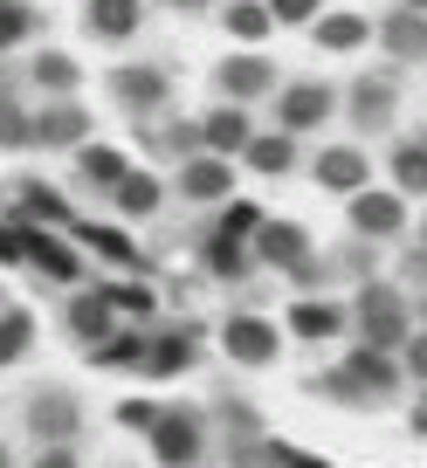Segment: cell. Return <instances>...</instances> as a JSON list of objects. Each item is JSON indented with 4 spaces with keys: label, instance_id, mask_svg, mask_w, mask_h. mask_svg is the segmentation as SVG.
I'll list each match as a JSON object with an SVG mask.
<instances>
[{
    "label": "cell",
    "instance_id": "cell-45",
    "mask_svg": "<svg viewBox=\"0 0 427 468\" xmlns=\"http://www.w3.org/2000/svg\"><path fill=\"white\" fill-rule=\"evenodd\" d=\"M165 7H173V15H200L207 0H165Z\"/></svg>",
    "mask_w": 427,
    "mask_h": 468
},
{
    "label": "cell",
    "instance_id": "cell-28",
    "mask_svg": "<svg viewBox=\"0 0 427 468\" xmlns=\"http://www.w3.org/2000/svg\"><path fill=\"white\" fill-rule=\"evenodd\" d=\"M310 35H317V48H331V56H352V48L372 42V21L366 15H325Z\"/></svg>",
    "mask_w": 427,
    "mask_h": 468
},
{
    "label": "cell",
    "instance_id": "cell-48",
    "mask_svg": "<svg viewBox=\"0 0 427 468\" xmlns=\"http://www.w3.org/2000/svg\"><path fill=\"white\" fill-rule=\"evenodd\" d=\"M413 310H421V324H427V290H421V303H413Z\"/></svg>",
    "mask_w": 427,
    "mask_h": 468
},
{
    "label": "cell",
    "instance_id": "cell-23",
    "mask_svg": "<svg viewBox=\"0 0 427 468\" xmlns=\"http://www.w3.org/2000/svg\"><path fill=\"white\" fill-rule=\"evenodd\" d=\"M76 241H83V255H97V262H118V269H138L145 255H138V241L132 234H118V228H97V220H76Z\"/></svg>",
    "mask_w": 427,
    "mask_h": 468
},
{
    "label": "cell",
    "instance_id": "cell-27",
    "mask_svg": "<svg viewBox=\"0 0 427 468\" xmlns=\"http://www.w3.org/2000/svg\"><path fill=\"white\" fill-rule=\"evenodd\" d=\"M83 358H90L97 372H111V366H118V372H138V358H145V331H124V324H118V331L103 337V345H90Z\"/></svg>",
    "mask_w": 427,
    "mask_h": 468
},
{
    "label": "cell",
    "instance_id": "cell-34",
    "mask_svg": "<svg viewBox=\"0 0 427 468\" xmlns=\"http://www.w3.org/2000/svg\"><path fill=\"white\" fill-rule=\"evenodd\" d=\"M35 35H42V15H35L28 0H0V56L21 48V42H35Z\"/></svg>",
    "mask_w": 427,
    "mask_h": 468
},
{
    "label": "cell",
    "instance_id": "cell-50",
    "mask_svg": "<svg viewBox=\"0 0 427 468\" xmlns=\"http://www.w3.org/2000/svg\"><path fill=\"white\" fill-rule=\"evenodd\" d=\"M0 310H7V296H0Z\"/></svg>",
    "mask_w": 427,
    "mask_h": 468
},
{
    "label": "cell",
    "instance_id": "cell-43",
    "mask_svg": "<svg viewBox=\"0 0 427 468\" xmlns=\"http://www.w3.org/2000/svg\"><path fill=\"white\" fill-rule=\"evenodd\" d=\"M269 15H276V21H310V15H317V0H269Z\"/></svg>",
    "mask_w": 427,
    "mask_h": 468
},
{
    "label": "cell",
    "instance_id": "cell-26",
    "mask_svg": "<svg viewBox=\"0 0 427 468\" xmlns=\"http://www.w3.org/2000/svg\"><path fill=\"white\" fill-rule=\"evenodd\" d=\"M241 165H249V173H262V179L290 173V165H296V138H290V132H255L249 152H241Z\"/></svg>",
    "mask_w": 427,
    "mask_h": 468
},
{
    "label": "cell",
    "instance_id": "cell-13",
    "mask_svg": "<svg viewBox=\"0 0 427 468\" xmlns=\"http://www.w3.org/2000/svg\"><path fill=\"white\" fill-rule=\"evenodd\" d=\"M62 324H69V337L90 351V345H103V337L118 331V310H111V296H103V290H76L69 303H62Z\"/></svg>",
    "mask_w": 427,
    "mask_h": 468
},
{
    "label": "cell",
    "instance_id": "cell-4",
    "mask_svg": "<svg viewBox=\"0 0 427 468\" xmlns=\"http://www.w3.org/2000/svg\"><path fill=\"white\" fill-rule=\"evenodd\" d=\"M21 420H28L35 448H56V441H76V434H83V399H76L69 386H35L28 407H21Z\"/></svg>",
    "mask_w": 427,
    "mask_h": 468
},
{
    "label": "cell",
    "instance_id": "cell-18",
    "mask_svg": "<svg viewBox=\"0 0 427 468\" xmlns=\"http://www.w3.org/2000/svg\"><path fill=\"white\" fill-rule=\"evenodd\" d=\"M400 228H407L400 193H352V234H366V241H393Z\"/></svg>",
    "mask_w": 427,
    "mask_h": 468
},
{
    "label": "cell",
    "instance_id": "cell-22",
    "mask_svg": "<svg viewBox=\"0 0 427 468\" xmlns=\"http://www.w3.org/2000/svg\"><path fill=\"white\" fill-rule=\"evenodd\" d=\"M159 200H165V179H159V173H138V165L118 179V186H111V207H118L124 220H145V214H159Z\"/></svg>",
    "mask_w": 427,
    "mask_h": 468
},
{
    "label": "cell",
    "instance_id": "cell-2",
    "mask_svg": "<svg viewBox=\"0 0 427 468\" xmlns=\"http://www.w3.org/2000/svg\"><path fill=\"white\" fill-rule=\"evenodd\" d=\"M352 324H358V345L400 351V345L413 337V303L393 290V282H366V290H358V310H352Z\"/></svg>",
    "mask_w": 427,
    "mask_h": 468
},
{
    "label": "cell",
    "instance_id": "cell-37",
    "mask_svg": "<svg viewBox=\"0 0 427 468\" xmlns=\"http://www.w3.org/2000/svg\"><path fill=\"white\" fill-rule=\"evenodd\" d=\"M103 296H111L118 317H152V290L145 282H103Z\"/></svg>",
    "mask_w": 427,
    "mask_h": 468
},
{
    "label": "cell",
    "instance_id": "cell-41",
    "mask_svg": "<svg viewBox=\"0 0 427 468\" xmlns=\"http://www.w3.org/2000/svg\"><path fill=\"white\" fill-rule=\"evenodd\" d=\"M28 468H83V454H76V441H56V448H42Z\"/></svg>",
    "mask_w": 427,
    "mask_h": 468
},
{
    "label": "cell",
    "instance_id": "cell-15",
    "mask_svg": "<svg viewBox=\"0 0 427 468\" xmlns=\"http://www.w3.org/2000/svg\"><path fill=\"white\" fill-rule=\"evenodd\" d=\"M179 193H187V200H200V207H214V200L228 207V193H235V165L214 159V152H193V159L179 165Z\"/></svg>",
    "mask_w": 427,
    "mask_h": 468
},
{
    "label": "cell",
    "instance_id": "cell-6",
    "mask_svg": "<svg viewBox=\"0 0 427 468\" xmlns=\"http://www.w3.org/2000/svg\"><path fill=\"white\" fill-rule=\"evenodd\" d=\"M165 97H173V69L165 62H124V69H111V103H124L132 117L165 111Z\"/></svg>",
    "mask_w": 427,
    "mask_h": 468
},
{
    "label": "cell",
    "instance_id": "cell-49",
    "mask_svg": "<svg viewBox=\"0 0 427 468\" xmlns=\"http://www.w3.org/2000/svg\"><path fill=\"white\" fill-rule=\"evenodd\" d=\"M421 241H427V220H421Z\"/></svg>",
    "mask_w": 427,
    "mask_h": 468
},
{
    "label": "cell",
    "instance_id": "cell-16",
    "mask_svg": "<svg viewBox=\"0 0 427 468\" xmlns=\"http://www.w3.org/2000/svg\"><path fill=\"white\" fill-rule=\"evenodd\" d=\"M83 28L97 42H132L145 28V0H83Z\"/></svg>",
    "mask_w": 427,
    "mask_h": 468
},
{
    "label": "cell",
    "instance_id": "cell-40",
    "mask_svg": "<svg viewBox=\"0 0 427 468\" xmlns=\"http://www.w3.org/2000/svg\"><path fill=\"white\" fill-rule=\"evenodd\" d=\"M269 454H276V468H331V462H317L310 448H296V441H269Z\"/></svg>",
    "mask_w": 427,
    "mask_h": 468
},
{
    "label": "cell",
    "instance_id": "cell-38",
    "mask_svg": "<svg viewBox=\"0 0 427 468\" xmlns=\"http://www.w3.org/2000/svg\"><path fill=\"white\" fill-rule=\"evenodd\" d=\"M255 228H262V214H255L249 200H228V214H221V234H235V241H255Z\"/></svg>",
    "mask_w": 427,
    "mask_h": 468
},
{
    "label": "cell",
    "instance_id": "cell-1",
    "mask_svg": "<svg viewBox=\"0 0 427 468\" xmlns=\"http://www.w3.org/2000/svg\"><path fill=\"white\" fill-rule=\"evenodd\" d=\"M317 386H325L331 399H345V407H379V399L400 393V358L379 351V345H352Z\"/></svg>",
    "mask_w": 427,
    "mask_h": 468
},
{
    "label": "cell",
    "instance_id": "cell-33",
    "mask_svg": "<svg viewBox=\"0 0 427 468\" xmlns=\"http://www.w3.org/2000/svg\"><path fill=\"white\" fill-rule=\"evenodd\" d=\"M28 145H35V111L15 90H0V152H28Z\"/></svg>",
    "mask_w": 427,
    "mask_h": 468
},
{
    "label": "cell",
    "instance_id": "cell-32",
    "mask_svg": "<svg viewBox=\"0 0 427 468\" xmlns=\"http://www.w3.org/2000/svg\"><path fill=\"white\" fill-rule=\"evenodd\" d=\"M249 255H255L249 241H235V234H221V228L200 241V262L214 269V276H249Z\"/></svg>",
    "mask_w": 427,
    "mask_h": 468
},
{
    "label": "cell",
    "instance_id": "cell-17",
    "mask_svg": "<svg viewBox=\"0 0 427 468\" xmlns=\"http://www.w3.org/2000/svg\"><path fill=\"white\" fill-rule=\"evenodd\" d=\"M310 173H317V186L325 193H345V200H352V193H366V152L358 145H331V152H317V159H310Z\"/></svg>",
    "mask_w": 427,
    "mask_h": 468
},
{
    "label": "cell",
    "instance_id": "cell-39",
    "mask_svg": "<svg viewBox=\"0 0 427 468\" xmlns=\"http://www.w3.org/2000/svg\"><path fill=\"white\" fill-rule=\"evenodd\" d=\"M400 372H407V379H421V386H427V331H413L407 345H400Z\"/></svg>",
    "mask_w": 427,
    "mask_h": 468
},
{
    "label": "cell",
    "instance_id": "cell-30",
    "mask_svg": "<svg viewBox=\"0 0 427 468\" xmlns=\"http://www.w3.org/2000/svg\"><path fill=\"white\" fill-rule=\"evenodd\" d=\"M345 324H352V317H345L338 303H317V296H304V303L290 310V331H296V337H310V345H317V337H338Z\"/></svg>",
    "mask_w": 427,
    "mask_h": 468
},
{
    "label": "cell",
    "instance_id": "cell-46",
    "mask_svg": "<svg viewBox=\"0 0 427 468\" xmlns=\"http://www.w3.org/2000/svg\"><path fill=\"white\" fill-rule=\"evenodd\" d=\"M400 7H413V15H427V0H400Z\"/></svg>",
    "mask_w": 427,
    "mask_h": 468
},
{
    "label": "cell",
    "instance_id": "cell-29",
    "mask_svg": "<svg viewBox=\"0 0 427 468\" xmlns=\"http://www.w3.org/2000/svg\"><path fill=\"white\" fill-rule=\"evenodd\" d=\"M28 351H35V310L7 303V310H0V372H7V366H21Z\"/></svg>",
    "mask_w": 427,
    "mask_h": 468
},
{
    "label": "cell",
    "instance_id": "cell-14",
    "mask_svg": "<svg viewBox=\"0 0 427 468\" xmlns=\"http://www.w3.org/2000/svg\"><path fill=\"white\" fill-rule=\"evenodd\" d=\"M214 90H221L228 103H249V97H269L276 90V69H269L255 48H241V56H228L221 69H214Z\"/></svg>",
    "mask_w": 427,
    "mask_h": 468
},
{
    "label": "cell",
    "instance_id": "cell-19",
    "mask_svg": "<svg viewBox=\"0 0 427 468\" xmlns=\"http://www.w3.org/2000/svg\"><path fill=\"white\" fill-rule=\"evenodd\" d=\"M372 35H379V48L393 62H427V15H413V7H393Z\"/></svg>",
    "mask_w": 427,
    "mask_h": 468
},
{
    "label": "cell",
    "instance_id": "cell-42",
    "mask_svg": "<svg viewBox=\"0 0 427 468\" xmlns=\"http://www.w3.org/2000/svg\"><path fill=\"white\" fill-rule=\"evenodd\" d=\"M118 420H124V427H138V434H152L159 407H145V399H124V407H118Z\"/></svg>",
    "mask_w": 427,
    "mask_h": 468
},
{
    "label": "cell",
    "instance_id": "cell-10",
    "mask_svg": "<svg viewBox=\"0 0 427 468\" xmlns=\"http://www.w3.org/2000/svg\"><path fill=\"white\" fill-rule=\"evenodd\" d=\"M221 351L235 358V366H276L283 331H276L269 317H249V310H241V317H228V324H221Z\"/></svg>",
    "mask_w": 427,
    "mask_h": 468
},
{
    "label": "cell",
    "instance_id": "cell-25",
    "mask_svg": "<svg viewBox=\"0 0 427 468\" xmlns=\"http://www.w3.org/2000/svg\"><path fill=\"white\" fill-rule=\"evenodd\" d=\"M21 228H69V200H62L56 186H42V179H21Z\"/></svg>",
    "mask_w": 427,
    "mask_h": 468
},
{
    "label": "cell",
    "instance_id": "cell-5",
    "mask_svg": "<svg viewBox=\"0 0 427 468\" xmlns=\"http://www.w3.org/2000/svg\"><path fill=\"white\" fill-rule=\"evenodd\" d=\"M21 262H35L62 290H83V241H69L56 228H21Z\"/></svg>",
    "mask_w": 427,
    "mask_h": 468
},
{
    "label": "cell",
    "instance_id": "cell-9",
    "mask_svg": "<svg viewBox=\"0 0 427 468\" xmlns=\"http://www.w3.org/2000/svg\"><path fill=\"white\" fill-rule=\"evenodd\" d=\"M331 111H338V90L331 83H290L276 97V132H317V124H331Z\"/></svg>",
    "mask_w": 427,
    "mask_h": 468
},
{
    "label": "cell",
    "instance_id": "cell-21",
    "mask_svg": "<svg viewBox=\"0 0 427 468\" xmlns=\"http://www.w3.org/2000/svg\"><path fill=\"white\" fill-rule=\"evenodd\" d=\"M28 83L42 90V97H76V83H83V62H76L69 48H35Z\"/></svg>",
    "mask_w": 427,
    "mask_h": 468
},
{
    "label": "cell",
    "instance_id": "cell-36",
    "mask_svg": "<svg viewBox=\"0 0 427 468\" xmlns=\"http://www.w3.org/2000/svg\"><path fill=\"white\" fill-rule=\"evenodd\" d=\"M393 179H400V193H427V145H400Z\"/></svg>",
    "mask_w": 427,
    "mask_h": 468
},
{
    "label": "cell",
    "instance_id": "cell-20",
    "mask_svg": "<svg viewBox=\"0 0 427 468\" xmlns=\"http://www.w3.org/2000/svg\"><path fill=\"white\" fill-rule=\"evenodd\" d=\"M393 103H400L393 83H386L379 69H366L352 83V124H358V132H386V124H393Z\"/></svg>",
    "mask_w": 427,
    "mask_h": 468
},
{
    "label": "cell",
    "instance_id": "cell-7",
    "mask_svg": "<svg viewBox=\"0 0 427 468\" xmlns=\"http://www.w3.org/2000/svg\"><path fill=\"white\" fill-rule=\"evenodd\" d=\"M249 249L262 255L269 269H283V276H310V269H317V249H310V234L296 228V220H262Z\"/></svg>",
    "mask_w": 427,
    "mask_h": 468
},
{
    "label": "cell",
    "instance_id": "cell-8",
    "mask_svg": "<svg viewBox=\"0 0 427 468\" xmlns=\"http://www.w3.org/2000/svg\"><path fill=\"white\" fill-rule=\"evenodd\" d=\"M193 366H200V331H193V324L145 331V358H138L145 379H179V372H193Z\"/></svg>",
    "mask_w": 427,
    "mask_h": 468
},
{
    "label": "cell",
    "instance_id": "cell-44",
    "mask_svg": "<svg viewBox=\"0 0 427 468\" xmlns=\"http://www.w3.org/2000/svg\"><path fill=\"white\" fill-rule=\"evenodd\" d=\"M407 427H413V434H427V393H421V399H413V413H407Z\"/></svg>",
    "mask_w": 427,
    "mask_h": 468
},
{
    "label": "cell",
    "instance_id": "cell-31",
    "mask_svg": "<svg viewBox=\"0 0 427 468\" xmlns=\"http://www.w3.org/2000/svg\"><path fill=\"white\" fill-rule=\"evenodd\" d=\"M221 28L235 35V42H262V35L276 28V15H269V0H228V7H221Z\"/></svg>",
    "mask_w": 427,
    "mask_h": 468
},
{
    "label": "cell",
    "instance_id": "cell-3",
    "mask_svg": "<svg viewBox=\"0 0 427 468\" xmlns=\"http://www.w3.org/2000/svg\"><path fill=\"white\" fill-rule=\"evenodd\" d=\"M152 462L159 468H200L207 462V420L193 407H159V420H152Z\"/></svg>",
    "mask_w": 427,
    "mask_h": 468
},
{
    "label": "cell",
    "instance_id": "cell-47",
    "mask_svg": "<svg viewBox=\"0 0 427 468\" xmlns=\"http://www.w3.org/2000/svg\"><path fill=\"white\" fill-rule=\"evenodd\" d=\"M0 468H15V454H7V441H0Z\"/></svg>",
    "mask_w": 427,
    "mask_h": 468
},
{
    "label": "cell",
    "instance_id": "cell-24",
    "mask_svg": "<svg viewBox=\"0 0 427 468\" xmlns=\"http://www.w3.org/2000/svg\"><path fill=\"white\" fill-rule=\"evenodd\" d=\"M124 173H132V159H124L118 145H76V179H83L90 193H111Z\"/></svg>",
    "mask_w": 427,
    "mask_h": 468
},
{
    "label": "cell",
    "instance_id": "cell-35",
    "mask_svg": "<svg viewBox=\"0 0 427 468\" xmlns=\"http://www.w3.org/2000/svg\"><path fill=\"white\" fill-rule=\"evenodd\" d=\"M145 138L165 152V159H179V165H187L193 152H200V124H187V117H173V124H152Z\"/></svg>",
    "mask_w": 427,
    "mask_h": 468
},
{
    "label": "cell",
    "instance_id": "cell-12",
    "mask_svg": "<svg viewBox=\"0 0 427 468\" xmlns=\"http://www.w3.org/2000/svg\"><path fill=\"white\" fill-rule=\"evenodd\" d=\"M249 138H255V124H249L241 103H214V111L200 117V152H214V159H241Z\"/></svg>",
    "mask_w": 427,
    "mask_h": 468
},
{
    "label": "cell",
    "instance_id": "cell-11",
    "mask_svg": "<svg viewBox=\"0 0 427 468\" xmlns=\"http://www.w3.org/2000/svg\"><path fill=\"white\" fill-rule=\"evenodd\" d=\"M35 145H48V152L90 145V111H83L76 97H48L42 111H35Z\"/></svg>",
    "mask_w": 427,
    "mask_h": 468
}]
</instances>
